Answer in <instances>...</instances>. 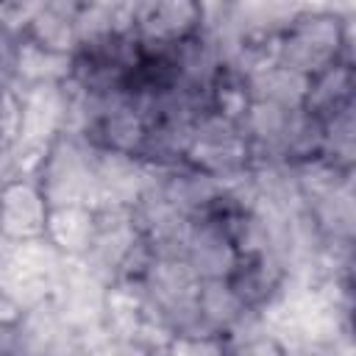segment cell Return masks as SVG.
I'll return each mask as SVG.
<instances>
[{
	"mask_svg": "<svg viewBox=\"0 0 356 356\" xmlns=\"http://www.w3.org/2000/svg\"><path fill=\"white\" fill-rule=\"evenodd\" d=\"M353 17L334 11L328 6H303L298 17L281 31L278 39V64L314 78L337 61L350 58Z\"/></svg>",
	"mask_w": 356,
	"mask_h": 356,
	"instance_id": "1",
	"label": "cell"
},
{
	"mask_svg": "<svg viewBox=\"0 0 356 356\" xmlns=\"http://www.w3.org/2000/svg\"><path fill=\"white\" fill-rule=\"evenodd\" d=\"M47 200L36 181L8 178L0 186V239L3 242H28L44 236L47 225Z\"/></svg>",
	"mask_w": 356,
	"mask_h": 356,
	"instance_id": "2",
	"label": "cell"
},
{
	"mask_svg": "<svg viewBox=\"0 0 356 356\" xmlns=\"http://www.w3.org/2000/svg\"><path fill=\"white\" fill-rule=\"evenodd\" d=\"M203 25L200 3L172 0V3H134V33L142 42L175 44Z\"/></svg>",
	"mask_w": 356,
	"mask_h": 356,
	"instance_id": "3",
	"label": "cell"
},
{
	"mask_svg": "<svg viewBox=\"0 0 356 356\" xmlns=\"http://www.w3.org/2000/svg\"><path fill=\"white\" fill-rule=\"evenodd\" d=\"M186 264L195 270L200 281H220L228 278L239 261L236 248L225 236V231L211 220H189L186 234Z\"/></svg>",
	"mask_w": 356,
	"mask_h": 356,
	"instance_id": "4",
	"label": "cell"
},
{
	"mask_svg": "<svg viewBox=\"0 0 356 356\" xmlns=\"http://www.w3.org/2000/svg\"><path fill=\"white\" fill-rule=\"evenodd\" d=\"M78 6L81 3H39L36 14L31 17L19 36L39 44L42 50L72 56L78 47Z\"/></svg>",
	"mask_w": 356,
	"mask_h": 356,
	"instance_id": "5",
	"label": "cell"
},
{
	"mask_svg": "<svg viewBox=\"0 0 356 356\" xmlns=\"http://www.w3.org/2000/svg\"><path fill=\"white\" fill-rule=\"evenodd\" d=\"M44 239L67 259H81L95 239L92 206H56L47 211Z\"/></svg>",
	"mask_w": 356,
	"mask_h": 356,
	"instance_id": "6",
	"label": "cell"
},
{
	"mask_svg": "<svg viewBox=\"0 0 356 356\" xmlns=\"http://www.w3.org/2000/svg\"><path fill=\"white\" fill-rule=\"evenodd\" d=\"M195 306H197L203 325L214 334H222V337H228L236 328V323L248 314V309L239 303V298L234 295V289L228 286L225 278L200 281L197 295H195Z\"/></svg>",
	"mask_w": 356,
	"mask_h": 356,
	"instance_id": "7",
	"label": "cell"
},
{
	"mask_svg": "<svg viewBox=\"0 0 356 356\" xmlns=\"http://www.w3.org/2000/svg\"><path fill=\"white\" fill-rule=\"evenodd\" d=\"M248 86H250V97L253 100H270L275 106H284V108H303V100H306V89H309V78L284 67V64H273L256 75L248 78Z\"/></svg>",
	"mask_w": 356,
	"mask_h": 356,
	"instance_id": "8",
	"label": "cell"
},
{
	"mask_svg": "<svg viewBox=\"0 0 356 356\" xmlns=\"http://www.w3.org/2000/svg\"><path fill=\"white\" fill-rule=\"evenodd\" d=\"M231 345L222 334H175L164 356H228Z\"/></svg>",
	"mask_w": 356,
	"mask_h": 356,
	"instance_id": "9",
	"label": "cell"
},
{
	"mask_svg": "<svg viewBox=\"0 0 356 356\" xmlns=\"http://www.w3.org/2000/svg\"><path fill=\"white\" fill-rule=\"evenodd\" d=\"M228 356H284V345L270 334H256L250 339L231 345Z\"/></svg>",
	"mask_w": 356,
	"mask_h": 356,
	"instance_id": "10",
	"label": "cell"
},
{
	"mask_svg": "<svg viewBox=\"0 0 356 356\" xmlns=\"http://www.w3.org/2000/svg\"><path fill=\"white\" fill-rule=\"evenodd\" d=\"M25 312H28V309H22L6 289H0V328H14V325H19V323L25 320Z\"/></svg>",
	"mask_w": 356,
	"mask_h": 356,
	"instance_id": "11",
	"label": "cell"
}]
</instances>
